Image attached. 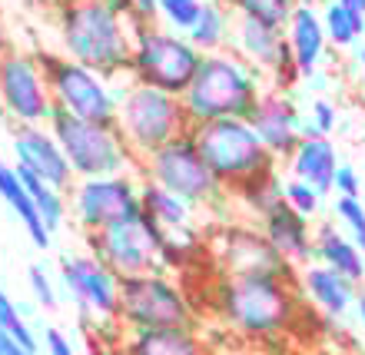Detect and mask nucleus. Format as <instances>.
<instances>
[{"instance_id":"f257e3e1","label":"nucleus","mask_w":365,"mask_h":355,"mask_svg":"<svg viewBox=\"0 0 365 355\" xmlns=\"http://www.w3.org/2000/svg\"><path fill=\"white\" fill-rule=\"evenodd\" d=\"M146 27L130 0H67L60 7V40L70 60L103 73H130L133 37Z\"/></svg>"},{"instance_id":"f03ea898","label":"nucleus","mask_w":365,"mask_h":355,"mask_svg":"<svg viewBox=\"0 0 365 355\" xmlns=\"http://www.w3.org/2000/svg\"><path fill=\"white\" fill-rule=\"evenodd\" d=\"M296 279L286 276H222L216 286V312L250 339L289 332L299 319Z\"/></svg>"},{"instance_id":"7ed1b4c3","label":"nucleus","mask_w":365,"mask_h":355,"mask_svg":"<svg viewBox=\"0 0 365 355\" xmlns=\"http://www.w3.org/2000/svg\"><path fill=\"white\" fill-rule=\"evenodd\" d=\"M262 93L266 87H262L259 70L250 67L232 50H220V53L202 57L190 90L180 100L192 126L206 123V120H250Z\"/></svg>"},{"instance_id":"20e7f679","label":"nucleus","mask_w":365,"mask_h":355,"mask_svg":"<svg viewBox=\"0 0 365 355\" xmlns=\"http://www.w3.org/2000/svg\"><path fill=\"white\" fill-rule=\"evenodd\" d=\"M116 133L123 136L126 150L136 156V163L156 153L160 146L173 143L176 136L190 133V116L180 96L163 93L146 83H126L123 93H116Z\"/></svg>"},{"instance_id":"39448f33","label":"nucleus","mask_w":365,"mask_h":355,"mask_svg":"<svg viewBox=\"0 0 365 355\" xmlns=\"http://www.w3.org/2000/svg\"><path fill=\"white\" fill-rule=\"evenodd\" d=\"M192 143L200 146L202 160L210 163L226 192L252 182L256 176L276 173L279 160L262 146L250 120H206L190 126Z\"/></svg>"},{"instance_id":"423d86ee","label":"nucleus","mask_w":365,"mask_h":355,"mask_svg":"<svg viewBox=\"0 0 365 355\" xmlns=\"http://www.w3.org/2000/svg\"><path fill=\"white\" fill-rule=\"evenodd\" d=\"M202 57H206V53H200V50L192 47L186 34L146 24V27L136 30V37H133L130 80L163 90V93L182 96L190 90Z\"/></svg>"},{"instance_id":"0eeeda50","label":"nucleus","mask_w":365,"mask_h":355,"mask_svg":"<svg viewBox=\"0 0 365 355\" xmlns=\"http://www.w3.org/2000/svg\"><path fill=\"white\" fill-rule=\"evenodd\" d=\"M116 322L126 332L140 329H196V312L180 286L163 269L120 279V312Z\"/></svg>"},{"instance_id":"6e6552de","label":"nucleus","mask_w":365,"mask_h":355,"mask_svg":"<svg viewBox=\"0 0 365 355\" xmlns=\"http://www.w3.org/2000/svg\"><path fill=\"white\" fill-rule=\"evenodd\" d=\"M50 133L57 136L60 150L67 153L70 170L77 180H93V176H116L126 173V166L136 163V156L126 150L123 136L110 123H93L80 116L57 110L50 116Z\"/></svg>"},{"instance_id":"1a4fd4ad","label":"nucleus","mask_w":365,"mask_h":355,"mask_svg":"<svg viewBox=\"0 0 365 355\" xmlns=\"http://www.w3.org/2000/svg\"><path fill=\"white\" fill-rule=\"evenodd\" d=\"M140 173L143 180L160 182L163 190L176 192L180 200H186L192 210L200 206H216L230 192L216 180V173L210 170V163L202 160L200 146L192 143L190 133L176 136L173 143L160 146L156 153H150L146 160H140Z\"/></svg>"},{"instance_id":"9d476101","label":"nucleus","mask_w":365,"mask_h":355,"mask_svg":"<svg viewBox=\"0 0 365 355\" xmlns=\"http://www.w3.org/2000/svg\"><path fill=\"white\" fill-rule=\"evenodd\" d=\"M37 60L57 110H67V113L80 116V120H93V123H116V93L110 90L103 73H96L70 57H53V53H40Z\"/></svg>"},{"instance_id":"9b49d317","label":"nucleus","mask_w":365,"mask_h":355,"mask_svg":"<svg viewBox=\"0 0 365 355\" xmlns=\"http://www.w3.org/2000/svg\"><path fill=\"white\" fill-rule=\"evenodd\" d=\"M166 236L170 232L163 226H156L140 210L130 220H120L100 232H87V242L96 259L106 262L116 276L123 279V276H140V272L160 269V249H163Z\"/></svg>"},{"instance_id":"f8f14e48","label":"nucleus","mask_w":365,"mask_h":355,"mask_svg":"<svg viewBox=\"0 0 365 355\" xmlns=\"http://www.w3.org/2000/svg\"><path fill=\"white\" fill-rule=\"evenodd\" d=\"M67 196H70V216L83 232H100L143 210L140 206V182L130 173L77 180Z\"/></svg>"},{"instance_id":"ddd939ff","label":"nucleus","mask_w":365,"mask_h":355,"mask_svg":"<svg viewBox=\"0 0 365 355\" xmlns=\"http://www.w3.org/2000/svg\"><path fill=\"white\" fill-rule=\"evenodd\" d=\"M0 103L20 126H43L53 116V96L37 57L0 53Z\"/></svg>"},{"instance_id":"4468645a","label":"nucleus","mask_w":365,"mask_h":355,"mask_svg":"<svg viewBox=\"0 0 365 355\" xmlns=\"http://www.w3.org/2000/svg\"><path fill=\"white\" fill-rule=\"evenodd\" d=\"M60 282L70 292L73 306L83 319L93 322H116L120 312V276L100 262L93 252L87 256H63L60 259Z\"/></svg>"},{"instance_id":"2eb2a0df","label":"nucleus","mask_w":365,"mask_h":355,"mask_svg":"<svg viewBox=\"0 0 365 355\" xmlns=\"http://www.w3.org/2000/svg\"><path fill=\"white\" fill-rule=\"evenodd\" d=\"M216 262L222 266V276L292 279V266L279 256L259 226H226L216 236Z\"/></svg>"},{"instance_id":"dca6fc26","label":"nucleus","mask_w":365,"mask_h":355,"mask_svg":"<svg viewBox=\"0 0 365 355\" xmlns=\"http://www.w3.org/2000/svg\"><path fill=\"white\" fill-rule=\"evenodd\" d=\"M250 123L256 130V136L262 140V146L276 160H289L296 153V146L302 143V136H306V120L299 113L296 100L289 93H279V90L262 93L259 106L250 116Z\"/></svg>"},{"instance_id":"f3484780","label":"nucleus","mask_w":365,"mask_h":355,"mask_svg":"<svg viewBox=\"0 0 365 355\" xmlns=\"http://www.w3.org/2000/svg\"><path fill=\"white\" fill-rule=\"evenodd\" d=\"M10 146H14V160H17L14 166L40 176V180L50 182V186L70 192V186L77 182L73 170H70L67 153L60 150L57 136L50 133V126L47 130H43V126H17Z\"/></svg>"},{"instance_id":"a211bd4d","label":"nucleus","mask_w":365,"mask_h":355,"mask_svg":"<svg viewBox=\"0 0 365 355\" xmlns=\"http://www.w3.org/2000/svg\"><path fill=\"white\" fill-rule=\"evenodd\" d=\"M259 230L266 232V240L276 246V252L292 269H302V266H309V262H316V232H312L306 216L292 210L286 200L276 202V206L262 216Z\"/></svg>"},{"instance_id":"6ab92c4d","label":"nucleus","mask_w":365,"mask_h":355,"mask_svg":"<svg viewBox=\"0 0 365 355\" xmlns=\"http://www.w3.org/2000/svg\"><path fill=\"white\" fill-rule=\"evenodd\" d=\"M286 43L292 50V60H296L302 80L316 77L319 63L326 57L329 37H326V27H322V14H316L312 0L296 4V10H292V17L286 24Z\"/></svg>"},{"instance_id":"aec40b11","label":"nucleus","mask_w":365,"mask_h":355,"mask_svg":"<svg viewBox=\"0 0 365 355\" xmlns=\"http://www.w3.org/2000/svg\"><path fill=\"white\" fill-rule=\"evenodd\" d=\"M230 50L236 57L246 60L250 67L259 70L262 77H269L272 67H276L279 57H282V50H286V30L269 27V24H262V20L236 17Z\"/></svg>"},{"instance_id":"412c9836","label":"nucleus","mask_w":365,"mask_h":355,"mask_svg":"<svg viewBox=\"0 0 365 355\" xmlns=\"http://www.w3.org/2000/svg\"><path fill=\"white\" fill-rule=\"evenodd\" d=\"M299 289L312 306L329 319H342L349 309L356 306L359 289L346 276H339L336 269L322 266V262H309L299 269Z\"/></svg>"},{"instance_id":"4be33fe9","label":"nucleus","mask_w":365,"mask_h":355,"mask_svg":"<svg viewBox=\"0 0 365 355\" xmlns=\"http://www.w3.org/2000/svg\"><path fill=\"white\" fill-rule=\"evenodd\" d=\"M289 173L296 180L309 182L312 190L336 192V173H339V153L329 136H302L296 153L289 156Z\"/></svg>"},{"instance_id":"5701e85b","label":"nucleus","mask_w":365,"mask_h":355,"mask_svg":"<svg viewBox=\"0 0 365 355\" xmlns=\"http://www.w3.org/2000/svg\"><path fill=\"white\" fill-rule=\"evenodd\" d=\"M120 355H212L196 329H140L126 332Z\"/></svg>"},{"instance_id":"b1692460","label":"nucleus","mask_w":365,"mask_h":355,"mask_svg":"<svg viewBox=\"0 0 365 355\" xmlns=\"http://www.w3.org/2000/svg\"><path fill=\"white\" fill-rule=\"evenodd\" d=\"M0 200L7 202L10 212H14V216L24 222V230H27L30 242H34L37 249H47V246H50V236H53V232L47 230V222L40 220L37 202H34V196L27 192L24 180H20L17 166H14V163H4V160H0Z\"/></svg>"},{"instance_id":"393cba45","label":"nucleus","mask_w":365,"mask_h":355,"mask_svg":"<svg viewBox=\"0 0 365 355\" xmlns=\"http://www.w3.org/2000/svg\"><path fill=\"white\" fill-rule=\"evenodd\" d=\"M316 262L336 269L339 276H346L349 282H362L365 279V256L346 232H339L332 222L316 230Z\"/></svg>"},{"instance_id":"a878e982","label":"nucleus","mask_w":365,"mask_h":355,"mask_svg":"<svg viewBox=\"0 0 365 355\" xmlns=\"http://www.w3.org/2000/svg\"><path fill=\"white\" fill-rule=\"evenodd\" d=\"M140 206L166 232H186L192 226V206L186 200H180L176 192L163 190L160 182H140Z\"/></svg>"},{"instance_id":"bb28decb","label":"nucleus","mask_w":365,"mask_h":355,"mask_svg":"<svg viewBox=\"0 0 365 355\" xmlns=\"http://www.w3.org/2000/svg\"><path fill=\"white\" fill-rule=\"evenodd\" d=\"M232 24H236V14L222 0H202V14L186 37L200 53H220V50H230Z\"/></svg>"},{"instance_id":"cd10ccee","label":"nucleus","mask_w":365,"mask_h":355,"mask_svg":"<svg viewBox=\"0 0 365 355\" xmlns=\"http://www.w3.org/2000/svg\"><path fill=\"white\" fill-rule=\"evenodd\" d=\"M17 173H20V180H24V186H27V192L34 196V202H37V212H40V220L47 222V230L50 232L60 230L70 212L67 192L57 190V186H50V182H43L40 176L27 173V170H20V166H17Z\"/></svg>"},{"instance_id":"c85d7f7f","label":"nucleus","mask_w":365,"mask_h":355,"mask_svg":"<svg viewBox=\"0 0 365 355\" xmlns=\"http://www.w3.org/2000/svg\"><path fill=\"white\" fill-rule=\"evenodd\" d=\"M322 27H326V37L332 47L346 50V47H356L359 40L365 37V20L349 14L339 0H329L326 10H322Z\"/></svg>"},{"instance_id":"c756f323","label":"nucleus","mask_w":365,"mask_h":355,"mask_svg":"<svg viewBox=\"0 0 365 355\" xmlns=\"http://www.w3.org/2000/svg\"><path fill=\"white\" fill-rule=\"evenodd\" d=\"M226 7L236 14V17H250V20H262L269 27L286 30L292 10H296L299 0H222Z\"/></svg>"},{"instance_id":"7c9ffc66","label":"nucleus","mask_w":365,"mask_h":355,"mask_svg":"<svg viewBox=\"0 0 365 355\" xmlns=\"http://www.w3.org/2000/svg\"><path fill=\"white\" fill-rule=\"evenodd\" d=\"M232 196H240L242 206L250 212H256V216H266V212L276 206V202H282V180H279L276 173H266V176H256L252 182H246V186H240V190L232 192Z\"/></svg>"},{"instance_id":"2f4dec72","label":"nucleus","mask_w":365,"mask_h":355,"mask_svg":"<svg viewBox=\"0 0 365 355\" xmlns=\"http://www.w3.org/2000/svg\"><path fill=\"white\" fill-rule=\"evenodd\" d=\"M0 332H7V336L14 339L20 349H27V352H37L40 349L34 329L27 326V319H24V312L17 309V302L4 292V286H0Z\"/></svg>"},{"instance_id":"473e14b6","label":"nucleus","mask_w":365,"mask_h":355,"mask_svg":"<svg viewBox=\"0 0 365 355\" xmlns=\"http://www.w3.org/2000/svg\"><path fill=\"white\" fill-rule=\"evenodd\" d=\"M200 14L202 0H160V10H156V17L176 34H190L192 24L200 20Z\"/></svg>"},{"instance_id":"72a5a7b5","label":"nucleus","mask_w":365,"mask_h":355,"mask_svg":"<svg viewBox=\"0 0 365 355\" xmlns=\"http://www.w3.org/2000/svg\"><path fill=\"white\" fill-rule=\"evenodd\" d=\"M282 200H286L296 212H302L306 220H312V216L319 212V206H322V192L312 190L309 182H302V180L292 176V180L282 182Z\"/></svg>"},{"instance_id":"f704fd0d","label":"nucleus","mask_w":365,"mask_h":355,"mask_svg":"<svg viewBox=\"0 0 365 355\" xmlns=\"http://www.w3.org/2000/svg\"><path fill=\"white\" fill-rule=\"evenodd\" d=\"M336 216L342 220V226L349 230V240L356 242L365 256V206L362 200H352V196H339L336 200Z\"/></svg>"},{"instance_id":"c9c22d12","label":"nucleus","mask_w":365,"mask_h":355,"mask_svg":"<svg viewBox=\"0 0 365 355\" xmlns=\"http://www.w3.org/2000/svg\"><path fill=\"white\" fill-rule=\"evenodd\" d=\"M339 123V106L326 96H319L316 103L309 106V123H306V136H329Z\"/></svg>"},{"instance_id":"e433bc0d","label":"nucleus","mask_w":365,"mask_h":355,"mask_svg":"<svg viewBox=\"0 0 365 355\" xmlns=\"http://www.w3.org/2000/svg\"><path fill=\"white\" fill-rule=\"evenodd\" d=\"M27 279H30V292H34V299H37L40 306L47 309H57V289H53V282H50V276L43 272V266H30L27 269Z\"/></svg>"},{"instance_id":"4c0bfd02","label":"nucleus","mask_w":365,"mask_h":355,"mask_svg":"<svg viewBox=\"0 0 365 355\" xmlns=\"http://www.w3.org/2000/svg\"><path fill=\"white\" fill-rule=\"evenodd\" d=\"M336 192H339V196H352V200H362V180H359L356 166L339 163V173H336Z\"/></svg>"},{"instance_id":"58836bf2","label":"nucleus","mask_w":365,"mask_h":355,"mask_svg":"<svg viewBox=\"0 0 365 355\" xmlns=\"http://www.w3.org/2000/svg\"><path fill=\"white\" fill-rule=\"evenodd\" d=\"M43 349H47V355H77L73 352V346H70V336H63L60 329H43Z\"/></svg>"},{"instance_id":"ea45409f","label":"nucleus","mask_w":365,"mask_h":355,"mask_svg":"<svg viewBox=\"0 0 365 355\" xmlns=\"http://www.w3.org/2000/svg\"><path fill=\"white\" fill-rule=\"evenodd\" d=\"M130 4H133V14L143 20V24H153V20H156L160 0H130Z\"/></svg>"},{"instance_id":"a19ab883","label":"nucleus","mask_w":365,"mask_h":355,"mask_svg":"<svg viewBox=\"0 0 365 355\" xmlns=\"http://www.w3.org/2000/svg\"><path fill=\"white\" fill-rule=\"evenodd\" d=\"M0 342H4V349H7V355H37V352H27V349H20L14 339L7 336V332H0Z\"/></svg>"},{"instance_id":"79ce46f5","label":"nucleus","mask_w":365,"mask_h":355,"mask_svg":"<svg viewBox=\"0 0 365 355\" xmlns=\"http://www.w3.org/2000/svg\"><path fill=\"white\" fill-rule=\"evenodd\" d=\"M339 4H342L349 14H356V17L365 20V0H339Z\"/></svg>"},{"instance_id":"37998d69","label":"nucleus","mask_w":365,"mask_h":355,"mask_svg":"<svg viewBox=\"0 0 365 355\" xmlns=\"http://www.w3.org/2000/svg\"><path fill=\"white\" fill-rule=\"evenodd\" d=\"M356 312H359V319H362V326H365V289L356 296Z\"/></svg>"},{"instance_id":"c03bdc74","label":"nucleus","mask_w":365,"mask_h":355,"mask_svg":"<svg viewBox=\"0 0 365 355\" xmlns=\"http://www.w3.org/2000/svg\"><path fill=\"white\" fill-rule=\"evenodd\" d=\"M359 77H362V83H365V40L359 43Z\"/></svg>"},{"instance_id":"a18cd8bd","label":"nucleus","mask_w":365,"mask_h":355,"mask_svg":"<svg viewBox=\"0 0 365 355\" xmlns=\"http://www.w3.org/2000/svg\"><path fill=\"white\" fill-rule=\"evenodd\" d=\"M0 53H7V50H4V34H0Z\"/></svg>"},{"instance_id":"49530a36","label":"nucleus","mask_w":365,"mask_h":355,"mask_svg":"<svg viewBox=\"0 0 365 355\" xmlns=\"http://www.w3.org/2000/svg\"><path fill=\"white\" fill-rule=\"evenodd\" d=\"M0 355H7V349H4V342H0Z\"/></svg>"}]
</instances>
